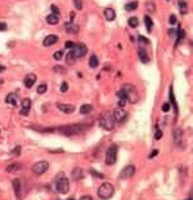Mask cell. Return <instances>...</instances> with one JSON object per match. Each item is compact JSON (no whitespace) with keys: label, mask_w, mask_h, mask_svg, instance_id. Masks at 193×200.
<instances>
[{"label":"cell","mask_w":193,"mask_h":200,"mask_svg":"<svg viewBox=\"0 0 193 200\" xmlns=\"http://www.w3.org/2000/svg\"><path fill=\"white\" fill-rule=\"evenodd\" d=\"M65 47H66L67 49H72L73 47H75V43H72V41H67V43L65 44Z\"/></svg>","instance_id":"40"},{"label":"cell","mask_w":193,"mask_h":200,"mask_svg":"<svg viewBox=\"0 0 193 200\" xmlns=\"http://www.w3.org/2000/svg\"><path fill=\"white\" fill-rule=\"evenodd\" d=\"M122 89L126 92V96H128V101H130L131 103L138 102V94H137V89L130 84H126L122 87Z\"/></svg>","instance_id":"8"},{"label":"cell","mask_w":193,"mask_h":200,"mask_svg":"<svg viewBox=\"0 0 193 200\" xmlns=\"http://www.w3.org/2000/svg\"><path fill=\"white\" fill-rule=\"evenodd\" d=\"M158 150H152V151H151V154H150V156H148V158H150V159H152V158H154V156H156V155H158Z\"/></svg>","instance_id":"41"},{"label":"cell","mask_w":193,"mask_h":200,"mask_svg":"<svg viewBox=\"0 0 193 200\" xmlns=\"http://www.w3.org/2000/svg\"><path fill=\"white\" fill-rule=\"evenodd\" d=\"M170 106H171V105H170L169 102H165V103L162 105V111H164V112H169V111H170Z\"/></svg>","instance_id":"35"},{"label":"cell","mask_w":193,"mask_h":200,"mask_svg":"<svg viewBox=\"0 0 193 200\" xmlns=\"http://www.w3.org/2000/svg\"><path fill=\"white\" fill-rule=\"evenodd\" d=\"M128 23H129V26L130 27H137L138 25H139V21H138L137 17H130L129 18V21H128Z\"/></svg>","instance_id":"30"},{"label":"cell","mask_w":193,"mask_h":200,"mask_svg":"<svg viewBox=\"0 0 193 200\" xmlns=\"http://www.w3.org/2000/svg\"><path fill=\"white\" fill-rule=\"evenodd\" d=\"M72 177H73V179H75V181H79V179H81L82 177H84L82 169L79 168V166H76V168L72 171Z\"/></svg>","instance_id":"20"},{"label":"cell","mask_w":193,"mask_h":200,"mask_svg":"<svg viewBox=\"0 0 193 200\" xmlns=\"http://www.w3.org/2000/svg\"><path fill=\"white\" fill-rule=\"evenodd\" d=\"M169 22H170V23H171V25H175V23H176V17H175V16H174V14L170 16Z\"/></svg>","instance_id":"43"},{"label":"cell","mask_w":193,"mask_h":200,"mask_svg":"<svg viewBox=\"0 0 193 200\" xmlns=\"http://www.w3.org/2000/svg\"><path fill=\"white\" fill-rule=\"evenodd\" d=\"M67 90H68V84L66 82H63L62 84H60V92L65 93V92H67Z\"/></svg>","instance_id":"37"},{"label":"cell","mask_w":193,"mask_h":200,"mask_svg":"<svg viewBox=\"0 0 193 200\" xmlns=\"http://www.w3.org/2000/svg\"><path fill=\"white\" fill-rule=\"evenodd\" d=\"M184 36H186V32H184L183 29H178V30H176V39H178V43H180V41L184 39Z\"/></svg>","instance_id":"29"},{"label":"cell","mask_w":193,"mask_h":200,"mask_svg":"<svg viewBox=\"0 0 193 200\" xmlns=\"http://www.w3.org/2000/svg\"><path fill=\"white\" fill-rule=\"evenodd\" d=\"M57 107L65 114H72L76 109L75 105H68V103H57Z\"/></svg>","instance_id":"12"},{"label":"cell","mask_w":193,"mask_h":200,"mask_svg":"<svg viewBox=\"0 0 193 200\" xmlns=\"http://www.w3.org/2000/svg\"><path fill=\"white\" fill-rule=\"evenodd\" d=\"M4 30H7V23L0 22V31H4Z\"/></svg>","instance_id":"45"},{"label":"cell","mask_w":193,"mask_h":200,"mask_svg":"<svg viewBox=\"0 0 193 200\" xmlns=\"http://www.w3.org/2000/svg\"><path fill=\"white\" fill-rule=\"evenodd\" d=\"M5 101H7L8 105H10V106H17L18 105V94L17 93H9L7 96V98H5Z\"/></svg>","instance_id":"13"},{"label":"cell","mask_w":193,"mask_h":200,"mask_svg":"<svg viewBox=\"0 0 193 200\" xmlns=\"http://www.w3.org/2000/svg\"><path fill=\"white\" fill-rule=\"evenodd\" d=\"M92 111H93V106H92V105H82L81 109H80V112H81L82 115H89Z\"/></svg>","instance_id":"25"},{"label":"cell","mask_w":193,"mask_h":200,"mask_svg":"<svg viewBox=\"0 0 193 200\" xmlns=\"http://www.w3.org/2000/svg\"><path fill=\"white\" fill-rule=\"evenodd\" d=\"M12 186H13V190H14V194H16V198L18 200L21 199V181L18 178L13 179L12 182Z\"/></svg>","instance_id":"15"},{"label":"cell","mask_w":193,"mask_h":200,"mask_svg":"<svg viewBox=\"0 0 193 200\" xmlns=\"http://www.w3.org/2000/svg\"><path fill=\"white\" fill-rule=\"evenodd\" d=\"M50 9H52V12H53L54 14H59V9H58V7H56V5H52Z\"/></svg>","instance_id":"42"},{"label":"cell","mask_w":193,"mask_h":200,"mask_svg":"<svg viewBox=\"0 0 193 200\" xmlns=\"http://www.w3.org/2000/svg\"><path fill=\"white\" fill-rule=\"evenodd\" d=\"M104 17H106L107 21H113L116 18V13L112 8H106L104 9Z\"/></svg>","instance_id":"19"},{"label":"cell","mask_w":193,"mask_h":200,"mask_svg":"<svg viewBox=\"0 0 193 200\" xmlns=\"http://www.w3.org/2000/svg\"><path fill=\"white\" fill-rule=\"evenodd\" d=\"M126 105V99H120V102H118V106L120 107H124Z\"/></svg>","instance_id":"46"},{"label":"cell","mask_w":193,"mask_h":200,"mask_svg":"<svg viewBox=\"0 0 193 200\" xmlns=\"http://www.w3.org/2000/svg\"><path fill=\"white\" fill-rule=\"evenodd\" d=\"M21 169V165H19L18 163H13V164H10V165H8L7 166V172L8 173H14V172H17Z\"/></svg>","instance_id":"23"},{"label":"cell","mask_w":193,"mask_h":200,"mask_svg":"<svg viewBox=\"0 0 193 200\" xmlns=\"http://www.w3.org/2000/svg\"><path fill=\"white\" fill-rule=\"evenodd\" d=\"M89 128H90V124L89 125H85V124H73V125L58 127L57 129L65 136H75V134H80V133L85 132Z\"/></svg>","instance_id":"1"},{"label":"cell","mask_w":193,"mask_h":200,"mask_svg":"<svg viewBox=\"0 0 193 200\" xmlns=\"http://www.w3.org/2000/svg\"><path fill=\"white\" fill-rule=\"evenodd\" d=\"M48 169H49V163L45 162V160H41V162L35 163L34 165L31 166V172L34 174H36V176H41V174H44Z\"/></svg>","instance_id":"6"},{"label":"cell","mask_w":193,"mask_h":200,"mask_svg":"<svg viewBox=\"0 0 193 200\" xmlns=\"http://www.w3.org/2000/svg\"><path fill=\"white\" fill-rule=\"evenodd\" d=\"M144 23H145V27H147L148 32L152 31V29H153V22H152V18H151L150 16H145V17H144Z\"/></svg>","instance_id":"26"},{"label":"cell","mask_w":193,"mask_h":200,"mask_svg":"<svg viewBox=\"0 0 193 200\" xmlns=\"http://www.w3.org/2000/svg\"><path fill=\"white\" fill-rule=\"evenodd\" d=\"M117 160V146L111 145L107 149L106 152V164L107 165H113Z\"/></svg>","instance_id":"5"},{"label":"cell","mask_w":193,"mask_h":200,"mask_svg":"<svg viewBox=\"0 0 193 200\" xmlns=\"http://www.w3.org/2000/svg\"><path fill=\"white\" fill-rule=\"evenodd\" d=\"M161 137H162V132L160 129H157V132L154 133V138L156 140H161Z\"/></svg>","instance_id":"39"},{"label":"cell","mask_w":193,"mask_h":200,"mask_svg":"<svg viewBox=\"0 0 193 200\" xmlns=\"http://www.w3.org/2000/svg\"><path fill=\"white\" fill-rule=\"evenodd\" d=\"M98 65H99V60H98V57H96L95 54H93L92 57L89 58V66L92 68H95V67H98Z\"/></svg>","instance_id":"24"},{"label":"cell","mask_w":193,"mask_h":200,"mask_svg":"<svg viewBox=\"0 0 193 200\" xmlns=\"http://www.w3.org/2000/svg\"><path fill=\"white\" fill-rule=\"evenodd\" d=\"M58 38L57 35H48L45 39H44V47H50V45H53V44H56L57 41H58Z\"/></svg>","instance_id":"16"},{"label":"cell","mask_w":193,"mask_h":200,"mask_svg":"<svg viewBox=\"0 0 193 200\" xmlns=\"http://www.w3.org/2000/svg\"><path fill=\"white\" fill-rule=\"evenodd\" d=\"M147 7H148V10H150V12H153V4H152V3H148V4H147Z\"/></svg>","instance_id":"47"},{"label":"cell","mask_w":193,"mask_h":200,"mask_svg":"<svg viewBox=\"0 0 193 200\" xmlns=\"http://www.w3.org/2000/svg\"><path fill=\"white\" fill-rule=\"evenodd\" d=\"M65 27H66V31L70 32V34H77V32H79V26L75 25L73 22H71V23H66Z\"/></svg>","instance_id":"18"},{"label":"cell","mask_w":193,"mask_h":200,"mask_svg":"<svg viewBox=\"0 0 193 200\" xmlns=\"http://www.w3.org/2000/svg\"><path fill=\"white\" fill-rule=\"evenodd\" d=\"M12 154L16 155V156H18V155L21 154V146H17V147H16V149L12 151Z\"/></svg>","instance_id":"38"},{"label":"cell","mask_w":193,"mask_h":200,"mask_svg":"<svg viewBox=\"0 0 193 200\" xmlns=\"http://www.w3.org/2000/svg\"><path fill=\"white\" fill-rule=\"evenodd\" d=\"M138 8V1H131V3H128V4L125 5V9L128 10V12H133Z\"/></svg>","instance_id":"28"},{"label":"cell","mask_w":193,"mask_h":200,"mask_svg":"<svg viewBox=\"0 0 193 200\" xmlns=\"http://www.w3.org/2000/svg\"><path fill=\"white\" fill-rule=\"evenodd\" d=\"M135 173V166L134 165H126L122 171L120 172V178L121 179H128V178H131Z\"/></svg>","instance_id":"9"},{"label":"cell","mask_w":193,"mask_h":200,"mask_svg":"<svg viewBox=\"0 0 193 200\" xmlns=\"http://www.w3.org/2000/svg\"><path fill=\"white\" fill-rule=\"evenodd\" d=\"M5 70V67H4V66H1V65H0V73H3V71H4Z\"/></svg>","instance_id":"50"},{"label":"cell","mask_w":193,"mask_h":200,"mask_svg":"<svg viewBox=\"0 0 193 200\" xmlns=\"http://www.w3.org/2000/svg\"><path fill=\"white\" fill-rule=\"evenodd\" d=\"M46 89H48V87H46V84H40L37 87V93L39 94H43V93H45Z\"/></svg>","instance_id":"33"},{"label":"cell","mask_w":193,"mask_h":200,"mask_svg":"<svg viewBox=\"0 0 193 200\" xmlns=\"http://www.w3.org/2000/svg\"><path fill=\"white\" fill-rule=\"evenodd\" d=\"M31 109V99L30 98H24L22 101V111H21V115H29V111Z\"/></svg>","instance_id":"14"},{"label":"cell","mask_w":193,"mask_h":200,"mask_svg":"<svg viewBox=\"0 0 193 200\" xmlns=\"http://www.w3.org/2000/svg\"><path fill=\"white\" fill-rule=\"evenodd\" d=\"M67 200H75V199H72V198H70V199H67Z\"/></svg>","instance_id":"52"},{"label":"cell","mask_w":193,"mask_h":200,"mask_svg":"<svg viewBox=\"0 0 193 200\" xmlns=\"http://www.w3.org/2000/svg\"><path fill=\"white\" fill-rule=\"evenodd\" d=\"M56 190L59 194H67L70 191V181L67 177H59L56 182Z\"/></svg>","instance_id":"4"},{"label":"cell","mask_w":193,"mask_h":200,"mask_svg":"<svg viewBox=\"0 0 193 200\" xmlns=\"http://www.w3.org/2000/svg\"><path fill=\"white\" fill-rule=\"evenodd\" d=\"M138 55H139V60L142 61L143 63H147L148 61H150V57H148V54H147V51L143 49V48L138 49Z\"/></svg>","instance_id":"17"},{"label":"cell","mask_w":193,"mask_h":200,"mask_svg":"<svg viewBox=\"0 0 193 200\" xmlns=\"http://www.w3.org/2000/svg\"><path fill=\"white\" fill-rule=\"evenodd\" d=\"M138 40H139L140 43H143V44H148V43H150V41H148L144 36H139V38H138Z\"/></svg>","instance_id":"44"},{"label":"cell","mask_w":193,"mask_h":200,"mask_svg":"<svg viewBox=\"0 0 193 200\" xmlns=\"http://www.w3.org/2000/svg\"><path fill=\"white\" fill-rule=\"evenodd\" d=\"M169 97H170V101H169V103H170V105H173V106H174V109H175V112L178 114V105H176V101H175V96H174V90H173V87H170Z\"/></svg>","instance_id":"22"},{"label":"cell","mask_w":193,"mask_h":200,"mask_svg":"<svg viewBox=\"0 0 193 200\" xmlns=\"http://www.w3.org/2000/svg\"><path fill=\"white\" fill-rule=\"evenodd\" d=\"M112 116H113V120L115 121H118V123H122L124 120L126 119V116H128V114H126V111L122 109V107H118V109H116L113 112H112Z\"/></svg>","instance_id":"10"},{"label":"cell","mask_w":193,"mask_h":200,"mask_svg":"<svg viewBox=\"0 0 193 200\" xmlns=\"http://www.w3.org/2000/svg\"><path fill=\"white\" fill-rule=\"evenodd\" d=\"M99 125H101L103 129L106 130H112L115 127V120L113 116H112V112L109 111H104V112L101 114L99 116Z\"/></svg>","instance_id":"2"},{"label":"cell","mask_w":193,"mask_h":200,"mask_svg":"<svg viewBox=\"0 0 193 200\" xmlns=\"http://www.w3.org/2000/svg\"><path fill=\"white\" fill-rule=\"evenodd\" d=\"M187 200H192V195H191V196H189V198H188V199H187Z\"/></svg>","instance_id":"51"},{"label":"cell","mask_w":193,"mask_h":200,"mask_svg":"<svg viewBox=\"0 0 193 200\" xmlns=\"http://www.w3.org/2000/svg\"><path fill=\"white\" fill-rule=\"evenodd\" d=\"M36 75L35 74H27L26 76H24V79H23V83H24V85H26L27 88H32L34 87V84L36 83Z\"/></svg>","instance_id":"11"},{"label":"cell","mask_w":193,"mask_h":200,"mask_svg":"<svg viewBox=\"0 0 193 200\" xmlns=\"http://www.w3.org/2000/svg\"><path fill=\"white\" fill-rule=\"evenodd\" d=\"M80 200H92V196H89V195L81 196V198H80Z\"/></svg>","instance_id":"48"},{"label":"cell","mask_w":193,"mask_h":200,"mask_svg":"<svg viewBox=\"0 0 193 200\" xmlns=\"http://www.w3.org/2000/svg\"><path fill=\"white\" fill-rule=\"evenodd\" d=\"M117 97H118L120 99H126V101H128V96H126V92L122 88H121V89L117 92Z\"/></svg>","instance_id":"31"},{"label":"cell","mask_w":193,"mask_h":200,"mask_svg":"<svg viewBox=\"0 0 193 200\" xmlns=\"http://www.w3.org/2000/svg\"><path fill=\"white\" fill-rule=\"evenodd\" d=\"M179 9H180L181 14H187L188 13V4L186 1H183V0H180L179 1Z\"/></svg>","instance_id":"27"},{"label":"cell","mask_w":193,"mask_h":200,"mask_svg":"<svg viewBox=\"0 0 193 200\" xmlns=\"http://www.w3.org/2000/svg\"><path fill=\"white\" fill-rule=\"evenodd\" d=\"M115 194V187L112 183L109 182H104L99 186L98 188V196L101 198L102 200H108L113 196Z\"/></svg>","instance_id":"3"},{"label":"cell","mask_w":193,"mask_h":200,"mask_svg":"<svg viewBox=\"0 0 193 200\" xmlns=\"http://www.w3.org/2000/svg\"><path fill=\"white\" fill-rule=\"evenodd\" d=\"M73 5L77 10H81L82 9V1L81 0H73Z\"/></svg>","instance_id":"34"},{"label":"cell","mask_w":193,"mask_h":200,"mask_svg":"<svg viewBox=\"0 0 193 200\" xmlns=\"http://www.w3.org/2000/svg\"><path fill=\"white\" fill-rule=\"evenodd\" d=\"M66 62H67L68 65H73V63H75V58H73V55L71 53H68L66 55Z\"/></svg>","instance_id":"32"},{"label":"cell","mask_w":193,"mask_h":200,"mask_svg":"<svg viewBox=\"0 0 193 200\" xmlns=\"http://www.w3.org/2000/svg\"><path fill=\"white\" fill-rule=\"evenodd\" d=\"M86 52H88V48H86V45L85 44H82V43H79V44H75V47H73L72 49L70 51V53L73 55V58H80V57H84L85 54H86Z\"/></svg>","instance_id":"7"},{"label":"cell","mask_w":193,"mask_h":200,"mask_svg":"<svg viewBox=\"0 0 193 200\" xmlns=\"http://www.w3.org/2000/svg\"><path fill=\"white\" fill-rule=\"evenodd\" d=\"M92 174H94V176H96V177H99V178H102V174H99V172H95V171H92Z\"/></svg>","instance_id":"49"},{"label":"cell","mask_w":193,"mask_h":200,"mask_svg":"<svg viewBox=\"0 0 193 200\" xmlns=\"http://www.w3.org/2000/svg\"><path fill=\"white\" fill-rule=\"evenodd\" d=\"M46 22H48L49 25H57L58 22H59V14H54V13L49 14L48 17H46Z\"/></svg>","instance_id":"21"},{"label":"cell","mask_w":193,"mask_h":200,"mask_svg":"<svg viewBox=\"0 0 193 200\" xmlns=\"http://www.w3.org/2000/svg\"><path fill=\"white\" fill-rule=\"evenodd\" d=\"M62 55H63V51H58L54 53V60H57V61H59V60H62Z\"/></svg>","instance_id":"36"}]
</instances>
